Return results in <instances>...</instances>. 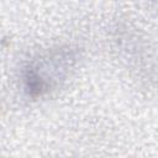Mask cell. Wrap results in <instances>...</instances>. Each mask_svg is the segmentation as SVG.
<instances>
[{"instance_id": "cell-1", "label": "cell", "mask_w": 158, "mask_h": 158, "mask_svg": "<svg viewBox=\"0 0 158 158\" xmlns=\"http://www.w3.org/2000/svg\"><path fill=\"white\" fill-rule=\"evenodd\" d=\"M73 62L74 57L67 49L54 51L32 62L23 73L26 93L32 98L46 95L68 74Z\"/></svg>"}]
</instances>
